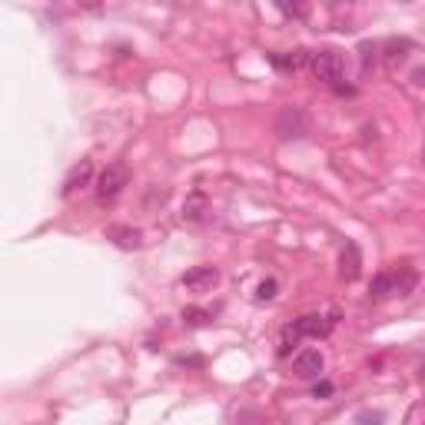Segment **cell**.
Instances as JSON below:
<instances>
[{
	"mask_svg": "<svg viewBox=\"0 0 425 425\" xmlns=\"http://www.w3.org/2000/svg\"><path fill=\"white\" fill-rule=\"evenodd\" d=\"M335 319L329 316H303L283 329V345H279V355H289V345H296L299 339H319V335H329L333 333Z\"/></svg>",
	"mask_w": 425,
	"mask_h": 425,
	"instance_id": "1",
	"label": "cell"
},
{
	"mask_svg": "<svg viewBox=\"0 0 425 425\" xmlns=\"http://www.w3.org/2000/svg\"><path fill=\"white\" fill-rule=\"evenodd\" d=\"M309 70H313L316 80H323L329 83V87H339V80H343V73H345V60H343V53L339 50H316L313 57H309Z\"/></svg>",
	"mask_w": 425,
	"mask_h": 425,
	"instance_id": "2",
	"label": "cell"
},
{
	"mask_svg": "<svg viewBox=\"0 0 425 425\" xmlns=\"http://www.w3.org/2000/svg\"><path fill=\"white\" fill-rule=\"evenodd\" d=\"M127 183H130V170H127V163H110V166L100 173V180H97V200H100V203H113L123 193Z\"/></svg>",
	"mask_w": 425,
	"mask_h": 425,
	"instance_id": "3",
	"label": "cell"
},
{
	"mask_svg": "<svg viewBox=\"0 0 425 425\" xmlns=\"http://www.w3.org/2000/svg\"><path fill=\"white\" fill-rule=\"evenodd\" d=\"M309 133V113L303 107H286L276 117V136L279 140H299Z\"/></svg>",
	"mask_w": 425,
	"mask_h": 425,
	"instance_id": "4",
	"label": "cell"
},
{
	"mask_svg": "<svg viewBox=\"0 0 425 425\" xmlns=\"http://www.w3.org/2000/svg\"><path fill=\"white\" fill-rule=\"evenodd\" d=\"M216 283H220L216 266H193L190 273H183V289H190V293H210Z\"/></svg>",
	"mask_w": 425,
	"mask_h": 425,
	"instance_id": "5",
	"label": "cell"
},
{
	"mask_svg": "<svg viewBox=\"0 0 425 425\" xmlns=\"http://www.w3.org/2000/svg\"><path fill=\"white\" fill-rule=\"evenodd\" d=\"M326 369V359L319 349H303V353H296L293 359V372L296 379H319Z\"/></svg>",
	"mask_w": 425,
	"mask_h": 425,
	"instance_id": "6",
	"label": "cell"
},
{
	"mask_svg": "<svg viewBox=\"0 0 425 425\" xmlns=\"http://www.w3.org/2000/svg\"><path fill=\"white\" fill-rule=\"evenodd\" d=\"M359 273H362V253H359L355 243H345L343 259H339V276H343L345 283H355Z\"/></svg>",
	"mask_w": 425,
	"mask_h": 425,
	"instance_id": "7",
	"label": "cell"
},
{
	"mask_svg": "<svg viewBox=\"0 0 425 425\" xmlns=\"http://www.w3.org/2000/svg\"><path fill=\"white\" fill-rule=\"evenodd\" d=\"M90 176H93V163L90 160H80L77 166H73L70 173H67V180H63V196H73L77 190H83L87 183H90Z\"/></svg>",
	"mask_w": 425,
	"mask_h": 425,
	"instance_id": "8",
	"label": "cell"
},
{
	"mask_svg": "<svg viewBox=\"0 0 425 425\" xmlns=\"http://www.w3.org/2000/svg\"><path fill=\"white\" fill-rule=\"evenodd\" d=\"M309 57L313 53L309 50H303V47H296V50H289V53H269V63L273 67H279V70H303L306 63H309Z\"/></svg>",
	"mask_w": 425,
	"mask_h": 425,
	"instance_id": "9",
	"label": "cell"
},
{
	"mask_svg": "<svg viewBox=\"0 0 425 425\" xmlns=\"http://www.w3.org/2000/svg\"><path fill=\"white\" fill-rule=\"evenodd\" d=\"M389 296H395V269L379 273L372 279V286H369V299H372V303H385Z\"/></svg>",
	"mask_w": 425,
	"mask_h": 425,
	"instance_id": "10",
	"label": "cell"
},
{
	"mask_svg": "<svg viewBox=\"0 0 425 425\" xmlns=\"http://www.w3.org/2000/svg\"><path fill=\"white\" fill-rule=\"evenodd\" d=\"M203 216H206V193H190L186 203H183V220H190V223H200Z\"/></svg>",
	"mask_w": 425,
	"mask_h": 425,
	"instance_id": "11",
	"label": "cell"
},
{
	"mask_svg": "<svg viewBox=\"0 0 425 425\" xmlns=\"http://www.w3.org/2000/svg\"><path fill=\"white\" fill-rule=\"evenodd\" d=\"M110 236H113V243L120 246V249H136V246L143 243V233L140 230H130V226H113Z\"/></svg>",
	"mask_w": 425,
	"mask_h": 425,
	"instance_id": "12",
	"label": "cell"
},
{
	"mask_svg": "<svg viewBox=\"0 0 425 425\" xmlns=\"http://www.w3.org/2000/svg\"><path fill=\"white\" fill-rule=\"evenodd\" d=\"M415 283H419V276L412 273V269H395V296H409L415 289Z\"/></svg>",
	"mask_w": 425,
	"mask_h": 425,
	"instance_id": "13",
	"label": "cell"
},
{
	"mask_svg": "<svg viewBox=\"0 0 425 425\" xmlns=\"http://www.w3.org/2000/svg\"><path fill=\"white\" fill-rule=\"evenodd\" d=\"M206 319H210V313H206V309H196V306L183 309V323H186V326H203Z\"/></svg>",
	"mask_w": 425,
	"mask_h": 425,
	"instance_id": "14",
	"label": "cell"
},
{
	"mask_svg": "<svg viewBox=\"0 0 425 425\" xmlns=\"http://www.w3.org/2000/svg\"><path fill=\"white\" fill-rule=\"evenodd\" d=\"M276 289H279V283H276V279H263V283L256 286V299H259V303H266V299H273V296H276Z\"/></svg>",
	"mask_w": 425,
	"mask_h": 425,
	"instance_id": "15",
	"label": "cell"
},
{
	"mask_svg": "<svg viewBox=\"0 0 425 425\" xmlns=\"http://www.w3.org/2000/svg\"><path fill=\"white\" fill-rule=\"evenodd\" d=\"M313 395H316V399H329V395H333V382H329V379H323V382H316Z\"/></svg>",
	"mask_w": 425,
	"mask_h": 425,
	"instance_id": "16",
	"label": "cell"
},
{
	"mask_svg": "<svg viewBox=\"0 0 425 425\" xmlns=\"http://www.w3.org/2000/svg\"><path fill=\"white\" fill-rule=\"evenodd\" d=\"M382 419H385L382 412H372V415L365 412V415H359V425H379V422H382Z\"/></svg>",
	"mask_w": 425,
	"mask_h": 425,
	"instance_id": "17",
	"label": "cell"
},
{
	"mask_svg": "<svg viewBox=\"0 0 425 425\" xmlns=\"http://www.w3.org/2000/svg\"><path fill=\"white\" fill-rule=\"evenodd\" d=\"M422 379H425V369H422Z\"/></svg>",
	"mask_w": 425,
	"mask_h": 425,
	"instance_id": "18",
	"label": "cell"
}]
</instances>
